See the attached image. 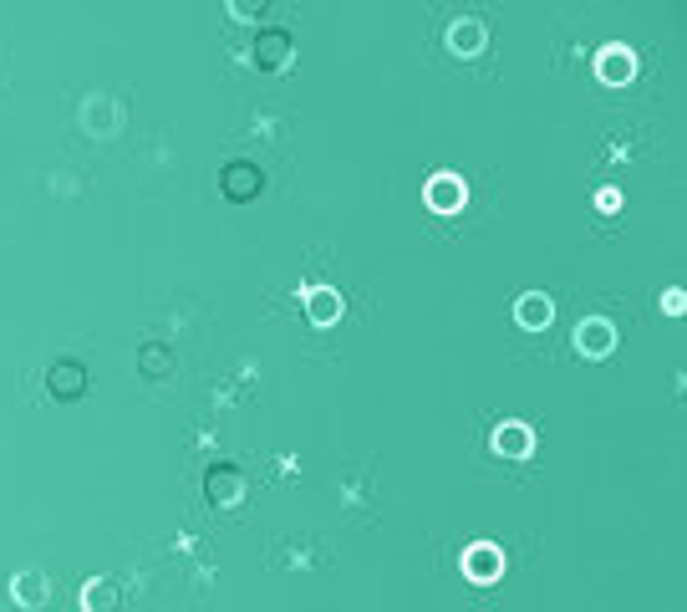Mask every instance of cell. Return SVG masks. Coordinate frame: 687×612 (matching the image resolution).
Segmentation results:
<instances>
[{"label":"cell","mask_w":687,"mask_h":612,"mask_svg":"<svg viewBox=\"0 0 687 612\" xmlns=\"http://www.w3.org/2000/svg\"><path fill=\"white\" fill-rule=\"evenodd\" d=\"M143 373H148V378H163V373H174V358H168L163 347H143Z\"/></svg>","instance_id":"16"},{"label":"cell","mask_w":687,"mask_h":612,"mask_svg":"<svg viewBox=\"0 0 687 612\" xmlns=\"http://www.w3.org/2000/svg\"><path fill=\"white\" fill-rule=\"evenodd\" d=\"M255 57H260V67H286V61H291V42H286L280 31H265L260 46H255Z\"/></svg>","instance_id":"13"},{"label":"cell","mask_w":687,"mask_h":612,"mask_svg":"<svg viewBox=\"0 0 687 612\" xmlns=\"http://www.w3.org/2000/svg\"><path fill=\"white\" fill-rule=\"evenodd\" d=\"M224 180H230V195L234 199H245V195H255V189H260V174H255V169H245V164H234Z\"/></svg>","instance_id":"15"},{"label":"cell","mask_w":687,"mask_h":612,"mask_svg":"<svg viewBox=\"0 0 687 612\" xmlns=\"http://www.w3.org/2000/svg\"><path fill=\"white\" fill-rule=\"evenodd\" d=\"M596 77L606 82V88H621V82L637 77V57H631L627 46H601L596 51Z\"/></svg>","instance_id":"5"},{"label":"cell","mask_w":687,"mask_h":612,"mask_svg":"<svg viewBox=\"0 0 687 612\" xmlns=\"http://www.w3.org/2000/svg\"><path fill=\"white\" fill-rule=\"evenodd\" d=\"M301 297H306V316L316 322V327H331V322L341 316V297L331 291V286H306Z\"/></svg>","instance_id":"10"},{"label":"cell","mask_w":687,"mask_h":612,"mask_svg":"<svg viewBox=\"0 0 687 612\" xmlns=\"http://www.w3.org/2000/svg\"><path fill=\"white\" fill-rule=\"evenodd\" d=\"M205 490H209V500H214V506L234 510L240 500H245V480H240V470H209Z\"/></svg>","instance_id":"9"},{"label":"cell","mask_w":687,"mask_h":612,"mask_svg":"<svg viewBox=\"0 0 687 612\" xmlns=\"http://www.w3.org/2000/svg\"><path fill=\"white\" fill-rule=\"evenodd\" d=\"M77 123H82V134H88V138L107 143V138L123 134V123H128V107L117 103L113 92H88V97H82V107H77Z\"/></svg>","instance_id":"1"},{"label":"cell","mask_w":687,"mask_h":612,"mask_svg":"<svg viewBox=\"0 0 687 612\" xmlns=\"http://www.w3.org/2000/svg\"><path fill=\"white\" fill-rule=\"evenodd\" d=\"M11 598L21 602V608H46V602H51V577H46L42 567H21L11 577Z\"/></svg>","instance_id":"4"},{"label":"cell","mask_w":687,"mask_h":612,"mask_svg":"<svg viewBox=\"0 0 687 612\" xmlns=\"http://www.w3.org/2000/svg\"><path fill=\"white\" fill-rule=\"evenodd\" d=\"M550 316H556V307H550V297H540V291H529V297L514 301V322H520V327H529V332L550 327Z\"/></svg>","instance_id":"11"},{"label":"cell","mask_w":687,"mask_h":612,"mask_svg":"<svg viewBox=\"0 0 687 612\" xmlns=\"http://www.w3.org/2000/svg\"><path fill=\"white\" fill-rule=\"evenodd\" d=\"M423 199H428V209L454 215V209H464L468 189H464V180H458V174H433V180H428V189H423Z\"/></svg>","instance_id":"7"},{"label":"cell","mask_w":687,"mask_h":612,"mask_svg":"<svg viewBox=\"0 0 687 612\" xmlns=\"http://www.w3.org/2000/svg\"><path fill=\"white\" fill-rule=\"evenodd\" d=\"M117 587L113 582H88L82 587V612H117Z\"/></svg>","instance_id":"14"},{"label":"cell","mask_w":687,"mask_h":612,"mask_svg":"<svg viewBox=\"0 0 687 612\" xmlns=\"http://www.w3.org/2000/svg\"><path fill=\"white\" fill-rule=\"evenodd\" d=\"M575 353L581 358H612L616 353V327L606 322V316H585V322H575Z\"/></svg>","instance_id":"2"},{"label":"cell","mask_w":687,"mask_h":612,"mask_svg":"<svg viewBox=\"0 0 687 612\" xmlns=\"http://www.w3.org/2000/svg\"><path fill=\"white\" fill-rule=\"evenodd\" d=\"M683 307H687V297H683V291H677V286H673V291L662 297V312H667V316H683Z\"/></svg>","instance_id":"17"},{"label":"cell","mask_w":687,"mask_h":612,"mask_svg":"<svg viewBox=\"0 0 687 612\" xmlns=\"http://www.w3.org/2000/svg\"><path fill=\"white\" fill-rule=\"evenodd\" d=\"M596 209H606V215H612V209H621V189H601V195H596Z\"/></svg>","instance_id":"18"},{"label":"cell","mask_w":687,"mask_h":612,"mask_svg":"<svg viewBox=\"0 0 687 612\" xmlns=\"http://www.w3.org/2000/svg\"><path fill=\"white\" fill-rule=\"evenodd\" d=\"M494 454H504V460H529V454H535V429L520 424V418L499 424L494 429Z\"/></svg>","instance_id":"6"},{"label":"cell","mask_w":687,"mask_h":612,"mask_svg":"<svg viewBox=\"0 0 687 612\" xmlns=\"http://www.w3.org/2000/svg\"><path fill=\"white\" fill-rule=\"evenodd\" d=\"M82 389H88V373H82L77 362H57V368H51V393H57V399H77Z\"/></svg>","instance_id":"12"},{"label":"cell","mask_w":687,"mask_h":612,"mask_svg":"<svg viewBox=\"0 0 687 612\" xmlns=\"http://www.w3.org/2000/svg\"><path fill=\"white\" fill-rule=\"evenodd\" d=\"M499 571H504V552H499L494 541H474L464 552V577L468 582H499Z\"/></svg>","instance_id":"3"},{"label":"cell","mask_w":687,"mask_h":612,"mask_svg":"<svg viewBox=\"0 0 687 612\" xmlns=\"http://www.w3.org/2000/svg\"><path fill=\"white\" fill-rule=\"evenodd\" d=\"M484 46H489V31H484V21H454V26H449V51H454V57L474 61Z\"/></svg>","instance_id":"8"}]
</instances>
